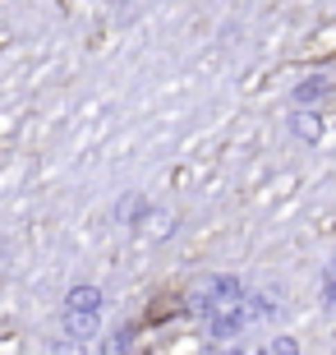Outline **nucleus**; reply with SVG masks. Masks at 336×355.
Segmentation results:
<instances>
[{"instance_id": "1", "label": "nucleus", "mask_w": 336, "mask_h": 355, "mask_svg": "<svg viewBox=\"0 0 336 355\" xmlns=\"http://www.w3.org/2000/svg\"><path fill=\"white\" fill-rule=\"evenodd\" d=\"M97 300H102V295H97L92 286H78V291H69V309H74V314H92V309H97Z\"/></svg>"}, {"instance_id": "3", "label": "nucleus", "mask_w": 336, "mask_h": 355, "mask_svg": "<svg viewBox=\"0 0 336 355\" xmlns=\"http://www.w3.org/2000/svg\"><path fill=\"white\" fill-rule=\"evenodd\" d=\"M323 92H327L323 79H309V83H299V88H295V102H318Z\"/></svg>"}, {"instance_id": "2", "label": "nucleus", "mask_w": 336, "mask_h": 355, "mask_svg": "<svg viewBox=\"0 0 336 355\" xmlns=\"http://www.w3.org/2000/svg\"><path fill=\"white\" fill-rule=\"evenodd\" d=\"M290 125H295L299 139H318V116H313V111H299V116L290 120Z\"/></svg>"}]
</instances>
